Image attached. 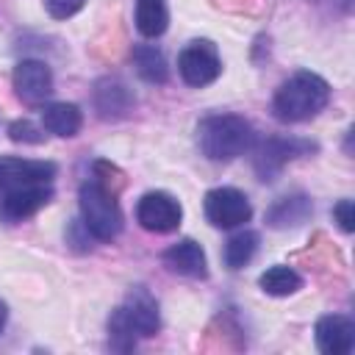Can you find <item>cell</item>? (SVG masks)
Returning a JSON list of instances; mask_svg holds the SVG:
<instances>
[{
    "label": "cell",
    "mask_w": 355,
    "mask_h": 355,
    "mask_svg": "<svg viewBox=\"0 0 355 355\" xmlns=\"http://www.w3.org/2000/svg\"><path fill=\"white\" fill-rule=\"evenodd\" d=\"M161 327V316H158V302L153 300V294L141 286L130 288L128 297L122 300V305H116L108 316V336H111V347L114 349H133L139 338H150L155 336Z\"/></svg>",
    "instance_id": "obj_1"
},
{
    "label": "cell",
    "mask_w": 355,
    "mask_h": 355,
    "mask_svg": "<svg viewBox=\"0 0 355 355\" xmlns=\"http://www.w3.org/2000/svg\"><path fill=\"white\" fill-rule=\"evenodd\" d=\"M330 103V86L316 72H294L280 83L272 100V111L280 122H305Z\"/></svg>",
    "instance_id": "obj_2"
},
{
    "label": "cell",
    "mask_w": 355,
    "mask_h": 355,
    "mask_svg": "<svg viewBox=\"0 0 355 355\" xmlns=\"http://www.w3.org/2000/svg\"><path fill=\"white\" fill-rule=\"evenodd\" d=\"M252 125L239 114H211L197 125V144L211 161H233L252 147Z\"/></svg>",
    "instance_id": "obj_3"
},
{
    "label": "cell",
    "mask_w": 355,
    "mask_h": 355,
    "mask_svg": "<svg viewBox=\"0 0 355 355\" xmlns=\"http://www.w3.org/2000/svg\"><path fill=\"white\" fill-rule=\"evenodd\" d=\"M78 202H80V216H83V227L86 233H92L100 241H111L119 230H122V211L116 202V194L100 180L92 178L80 186L78 191Z\"/></svg>",
    "instance_id": "obj_4"
},
{
    "label": "cell",
    "mask_w": 355,
    "mask_h": 355,
    "mask_svg": "<svg viewBox=\"0 0 355 355\" xmlns=\"http://www.w3.org/2000/svg\"><path fill=\"white\" fill-rule=\"evenodd\" d=\"M316 144L308 141V139H297V136H269L263 139L258 147H255V155H252V169L258 175V180L269 183L275 180L283 166L300 155H308L313 153Z\"/></svg>",
    "instance_id": "obj_5"
},
{
    "label": "cell",
    "mask_w": 355,
    "mask_h": 355,
    "mask_svg": "<svg viewBox=\"0 0 355 355\" xmlns=\"http://www.w3.org/2000/svg\"><path fill=\"white\" fill-rule=\"evenodd\" d=\"M202 208H205V219L222 230L239 227V225L250 222V216H252V205H250L247 194L233 186L211 189L202 200Z\"/></svg>",
    "instance_id": "obj_6"
},
{
    "label": "cell",
    "mask_w": 355,
    "mask_h": 355,
    "mask_svg": "<svg viewBox=\"0 0 355 355\" xmlns=\"http://www.w3.org/2000/svg\"><path fill=\"white\" fill-rule=\"evenodd\" d=\"M178 72L189 86H208L219 78L222 72V61L216 47L208 39H194L183 47V53L178 55Z\"/></svg>",
    "instance_id": "obj_7"
},
{
    "label": "cell",
    "mask_w": 355,
    "mask_h": 355,
    "mask_svg": "<svg viewBox=\"0 0 355 355\" xmlns=\"http://www.w3.org/2000/svg\"><path fill=\"white\" fill-rule=\"evenodd\" d=\"M183 208L169 191H147L136 202V222L150 233H172L180 225Z\"/></svg>",
    "instance_id": "obj_8"
},
{
    "label": "cell",
    "mask_w": 355,
    "mask_h": 355,
    "mask_svg": "<svg viewBox=\"0 0 355 355\" xmlns=\"http://www.w3.org/2000/svg\"><path fill=\"white\" fill-rule=\"evenodd\" d=\"M53 200V186L50 183H28L17 186L0 194V219L8 225H17L28 216H33L39 208H44Z\"/></svg>",
    "instance_id": "obj_9"
},
{
    "label": "cell",
    "mask_w": 355,
    "mask_h": 355,
    "mask_svg": "<svg viewBox=\"0 0 355 355\" xmlns=\"http://www.w3.org/2000/svg\"><path fill=\"white\" fill-rule=\"evenodd\" d=\"M11 83H14L17 97L28 105H39L53 94V72L44 61H36V58L19 61L14 67Z\"/></svg>",
    "instance_id": "obj_10"
},
{
    "label": "cell",
    "mask_w": 355,
    "mask_h": 355,
    "mask_svg": "<svg viewBox=\"0 0 355 355\" xmlns=\"http://www.w3.org/2000/svg\"><path fill=\"white\" fill-rule=\"evenodd\" d=\"M53 178H55L53 161L0 155V194L8 189H17V186H28V183H50Z\"/></svg>",
    "instance_id": "obj_11"
},
{
    "label": "cell",
    "mask_w": 355,
    "mask_h": 355,
    "mask_svg": "<svg viewBox=\"0 0 355 355\" xmlns=\"http://www.w3.org/2000/svg\"><path fill=\"white\" fill-rule=\"evenodd\" d=\"M313 336L324 355H347L355 347V322L344 313H327L316 322Z\"/></svg>",
    "instance_id": "obj_12"
},
{
    "label": "cell",
    "mask_w": 355,
    "mask_h": 355,
    "mask_svg": "<svg viewBox=\"0 0 355 355\" xmlns=\"http://www.w3.org/2000/svg\"><path fill=\"white\" fill-rule=\"evenodd\" d=\"M164 263L172 272L186 275V277H205L208 275L205 252H202V247L194 239H180L178 244L166 247L164 250Z\"/></svg>",
    "instance_id": "obj_13"
},
{
    "label": "cell",
    "mask_w": 355,
    "mask_h": 355,
    "mask_svg": "<svg viewBox=\"0 0 355 355\" xmlns=\"http://www.w3.org/2000/svg\"><path fill=\"white\" fill-rule=\"evenodd\" d=\"M133 94L130 89L116 78H103L94 89V108L103 119H119L130 111Z\"/></svg>",
    "instance_id": "obj_14"
},
{
    "label": "cell",
    "mask_w": 355,
    "mask_h": 355,
    "mask_svg": "<svg viewBox=\"0 0 355 355\" xmlns=\"http://www.w3.org/2000/svg\"><path fill=\"white\" fill-rule=\"evenodd\" d=\"M313 214V205L305 194H288V197H280L269 205L266 211V225L275 227V230H283V227H297L302 225L308 216Z\"/></svg>",
    "instance_id": "obj_15"
},
{
    "label": "cell",
    "mask_w": 355,
    "mask_h": 355,
    "mask_svg": "<svg viewBox=\"0 0 355 355\" xmlns=\"http://www.w3.org/2000/svg\"><path fill=\"white\" fill-rule=\"evenodd\" d=\"M42 125H44V130L69 139L80 130L83 114L75 103H50V105L42 108Z\"/></svg>",
    "instance_id": "obj_16"
},
{
    "label": "cell",
    "mask_w": 355,
    "mask_h": 355,
    "mask_svg": "<svg viewBox=\"0 0 355 355\" xmlns=\"http://www.w3.org/2000/svg\"><path fill=\"white\" fill-rule=\"evenodd\" d=\"M133 67L144 83H166V78H169V67L164 61V53L153 44L133 47Z\"/></svg>",
    "instance_id": "obj_17"
},
{
    "label": "cell",
    "mask_w": 355,
    "mask_h": 355,
    "mask_svg": "<svg viewBox=\"0 0 355 355\" xmlns=\"http://www.w3.org/2000/svg\"><path fill=\"white\" fill-rule=\"evenodd\" d=\"M169 11L164 0H136V31L144 39H155L166 31Z\"/></svg>",
    "instance_id": "obj_18"
},
{
    "label": "cell",
    "mask_w": 355,
    "mask_h": 355,
    "mask_svg": "<svg viewBox=\"0 0 355 355\" xmlns=\"http://www.w3.org/2000/svg\"><path fill=\"white\" fill-rule=\"evenodd\" d=\"M258 286H261V291L269 294V297H288V294H294L297 288H302V277H300L291 266L275 263V266H269V269L258 277Z\"/></svg>",
    "instance_id": "obj_19"
},
{
    "label": "cell",
    "mask_w": 355,
    "mask_h": 355,
    "mask_svg": "<svg viewBox=\"0 0 355 355\" xmlns=\"http://www.w3.org/2000/svg\"><path fill=\"white\" fill-rule=\"evenodd\" d=\"M255 250H258V233L255 230H241V233L227 239L222 255H225V263L230 269H241V266H247L252 261Z\"/></svg>",
    "instance_id": "obj_20"
},
{
    "label": "cell",
    "mask_w": 355,
    "mask_h": 355,
    "mask_svg": "<svg viewBox=\"0 0 355 355\" xmlns=\"http://www.w3.org/2000/svg\"><path fill=\"white\" fill-rule=\"evenodd\" d=\"M8 139H11V141H22V144H42V141H44V133H42L33 122L17 119V122L8 125Z\"/></svg>",
    "instance_id": "obj_21"
},
{
    "label": "cell",
    "mask_w": 355,
    "mask_h": 355,
    "mask_svg": "<svg viewBox=\"0 0 355 355\" xmlns=\"http://www.w3.org/2000/svg\"><path fill=\"white\" fill-rule=\"evenodd\" d=\"M83 6H86V0H44V8H47V14L53 19H69Z\"/></svg>",
    "instance_id": "obj_22"
},
{
    "label": "cell",
    "mask_w": 355,
    "mask_h": 355,
    "mask_svg": "<svg viewBox=\"0 0 355 355\" xmlns=\"http://www.w3.org/2000/svg\"><path fill=\"white\" fill-rule=\"evenodd\" d=\"M333 216H336V222H338V227L344 233L355 230V205H352V200H338L333 205Z\"/></svg>",
    "instance_id": "obj_23"
},
{
    "label": "cell",
    "mask_w": 355,
    "mask_h": 355,
    "mask_svg": "<svg viewBox=\"0 0 355 355\" xmlns=\"http://www.w3.org/2000/svg\"><path fill=\"white\" fill-rule=\"evenodd\" d=\"M6 319H8V305L0 300V333H3V327H6Z\"/></svg>",
    "instance_id": "obj_24"
}]
</instances>
